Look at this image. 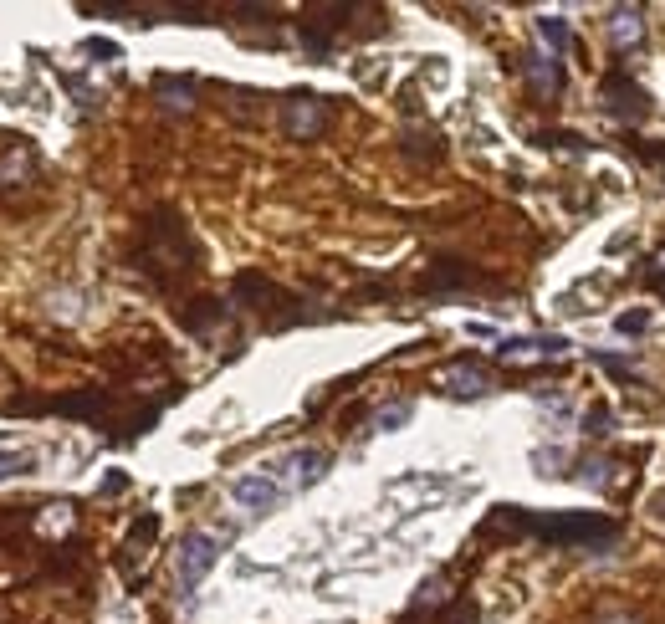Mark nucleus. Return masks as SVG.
I'll return each mask as SVG.
<instances>
[{"label":"nucleus","mask_w":665,"mask_h":624,"mask_svg":"<svg viewBox=\"0 0 665 624\" xmlns=\"http://www.w3.org/2000/svg\"><path fill=\"white\" fill-rule=\"evenodd\" d=\"M502 522L527 527L543 543H563V548H609L619 538V522L599 517V512H527V507H502Z\"/></svg>","instance_id":"nucleus-1"},{"label":"nucleus","mask_w":665,"mask_h":624,"mask_svg":"<svg viewBox=\"0 0 665 624\" xmlns=\"http://www.w3.org/2000/svg\"><path fill=\"white\" fill-rule=\"evenodd\" d=\"M139 261H144V272L159 282V287H169L174 277H185V272H195V246H190V231H185V220L174 215V210H154L149 220H144V251H139Z\"/></svg>","instance_id":"nucleus-2"},{"label":"nucleus","mask_w":665,"mask_h":624,"mask_svg":"<svg viewBox=\"0 0 665 624\" xmlns=\"http://www.w3.org/2000/svg\"><path fill=\"white\" fill-rule=\"evenodd\" d=\"M277 113H282V133H287V139H297V144L323 139L328 123H333L328 98H318V93H287Z\"/></svg>","instance_id":"nucleus-3"},{"label":"nucleus","mask_w":665,"mask_h":624,"mask_svg":"<svg viewBox=\"0 0 665 624\" xmlns=\"http://www.w3.org/2000/svg\"><path fill=\"white\" fill-rule=\"evenodd\" d=\"M231 297H236V307L261 312L266 328H287V318H282L277 307H297V302H292V292H282L277 282H266L261 272H241V277H236V287H231Z\"/></svg>","instance_id":"nucleus-4"},{"label":"nucleus","mask_w":665,"mask_h":624,"mask_svg":"<svg viewBox=\"0 0 665 624\" xmlns=\"http://www.w3.org/2000/svg\"><path fill=\"white\" fill-rule=\"evenodd\" d=\"M599 103L619 118V123H640L645 113H650V93L630 77V72H604V82H599Z\"/></svg>","instance_id":"nucleus-5"},{"label":"nucleus","mask_w":665,"mask_h":624,"mask_svg":"<svg viewBox=\"0 0 665 624\" xmlns=\"http://www.w3.org/2000/svg\"><path fill=\"white\" fill-rule=\"evenodd\" d=\"M215 558H220V543L210 538V532H185V538H180V563H174L180 589H195L200 578L215 568Z\"/></svg>","instance_id":"nucleus-6"},{"label":"nucleus","mask_w":665,"mask_h":624,"mask_svg":"<svg viewBox=\"0 0 665 624\" xmlns=\"http://www.w3.org/2000/svg\"><path fill=\"white\" fill-rule=\"evenodd\" d=\"M231 497H236L246 512H272V507L287 497V486H282L272 471H251V476H236V481H231Z\"/></svg>","instance_id":"nucleus-7"},{"label":"nucleus","mask_w":665,"mask_h":624,"mask_svg":"<svg viewBox=\"0 0 665 624\" xmlns=\"http://www.w3.org/2000/svg\"><path fill=\"white\" fill-rule=\"evenodd\" d=\"M435 384L446 389V394H456V399H476V394L492 389V369L476 364V359H456V364H446V369L435 374Z\"/></svg>","instance_id":"nucleus-8"},{"label":"nucleus","mask_w":665,"mask_h":624,"mask_svg":"<svg viewBox=\"0 0 665 624\" xmlns=\"http://www.w3.org/2000/svg\"><path fill=\"white\" fill-rule=\"evenodd\" d=\"M277 471H287V476H282L287 492H302V486L323 481V471H328V451H318V445H302V451H292Z\"/></svg>","instance_id":"nucleus-9"},{"label":"nucleus","mask_w":665,"mask_h":624,"mask_svg":"<svg viewBox=\"0 0 665 624\" xmlns=\"http://www.w3.org/2000/svg\"><path fill=\"white\" fill-rule=\"evenodd\" d=\"M522 77L538 87V98H558L563 93V67L553 57H543V52H527L522 57Z\"/></svg>","instance_id":"nucleus-10"},{"label":"nucleus","mask_w":665,"mask_h":624,"mask_svg":"<svg viewBox=\"0 0 665 624\" xmlns=\"http://www.w3.org/2000/svg\"><path fill=\"white\" fill-rule=\"evenodd\" d=\"M609 41H614V52H635L645 41V11L640 6H619L614 21H609Z\"/></svg>","instance_id":"nucleus-11"},{"label":"nucleus","mask_w":665,"mask_h":624,"mask_svg":"<svg viewBox=\"0 0 665 624\" xmlns=\"http://www.w3.org/2000/svg\"><path fill=\"white\" fill-rule=\"evenodd\" d=\"M563 348H568L563 338H507L497 353L507 364H517V359L527 364V359H563Z\"/></svg>","instance_id":"nucleus-12"},{"label":"nucleus","mask_w":665,"mask_h":624,"mask_svg":"<svg viewBox=\"0 0 665 624\" xmlns=\"http://www.w3.org/2000/svg\"><path fill=\"white\" fill-rule=\"evenodd\" d=\"M154 103L164 113H190L195 108V82L190 77H159L154 82Z\"/></svg>","instance_id":"nucleus-13"},{"label":"nucleus","mask_w":665,"mask_h":624,"mask_svg":"<svg viewBox=\"0 0 665 624\" xmlns=\"http://www.w3.org/2000/svg\"><path fill=\"white\" fill-rule=\"evenodd\" d=\"M26 180H36V154H31L26 144H16L6 159H0V185L16 190V185H26Z\"/></svg>","instance_id":"nucleus-14"},{"label":"nucleus","mask_w":665,"mask_h":624,"mask_svg":"<svg viewBox=\"0 0 665 624\" xmlns=\"http://www.w3.org/2000/svg\"><path fill=\"white\" fill-rule=\"evenodd\" d=\"M220 318H226V312H220L215 302H195V307L185 312V328H195V333H210Z\"/></svg>","instance_id":"nucleus-15"},{"label":"nucleus","mask_w":665,"mask_h":624,"mask_svg":"<svg viewBox=\"0 0 665 624\" xmlns=\"http://www.w3.org/2000/svg\"><path fill=\"white\" fill-rule=\"evenodd\" d=\"M538 36L548 41L553 52H568V21L563 16H538Z\"/></svg>","instance_id":"nucleus-16"},{"label":"nucleus","mask_w":665,"mask_h":624,"mask_svg":"<svg viewBox=\"0 0 665 624\" xmlns=\"http://www.w3.org/2000/svg\"><path fill=\"white\" fill-rule=\"evenodd\" d=\"M410 415H415V405H389V410L374 415V430H394V425H405Z\"/></svg>","instance_id":"nucleus-17"},{"label":"nucleus","mask_w":665,"mask_h":624,"mask_svg":"<svg viewBox=\"0 0 665 624\" xmlns=\"http://www.w3.org/2000/svg\"><path fill=\"white\" fill-rule=\"evenodd\" d=\"M614 328L625 333V338H635V333H645V328H650V312H645V307H635V312H625V318H619Z\"/></svg>","instance_id":"nucleus-18"},{"label":"nucleus","mask_w":665,"mask_h":624,"mask_svg":"<svg viewBox=\"0 0 665 624\" xmlns=\"http://www.w3.org/2000/svg\"><path fill=\"white\" fill-rule=\"evenodd\" d=\"M630 149H635V159H640V164H655V169L665 174V144H640V139H635Z\"/></svg>","instance_id":"nucleus-19"},{"label":"nucleus","mask_w":665,"mask_h":624,"mask_svg":"<svg viewBox=\"0 0 665 624\" xmlns=\"http://www.w3.org/2000/svg\"><path fill=\"white\" fill-rule=\"evenodd\" d=\"M440 624H481V614H476V604H451Z\"/></svg>","instance_id":"nucleus-20"},{"label":"nucleus","mask_w":665,"mask_h":624,"mask_svg":"<svg viewBox=\"0 0 665 624\" xmlns=\"http://www.w3.org/2000/svg\"><path fill=\"white\" fill-rule=\"evenodd\" d=\"M584 430H589V435H609V410H604V405H594V410L584 415Z\"/></svg>","instance_id":"nucleus-21"},{"label":"nucleus","mask_w":665,"mask_h":624,"mask_svg":"<svg viewBox=\"0 0 665 624\" xmlns=\"http://www.w3.org/2000/svg\"><path fill=\"white\" fill-rule=\"evenodd\" d=\"M543 144H548V149H584L579 133H543Z\"/></svg>","instance_id":"nucleus-22"},{"label":"nucleus","mask_w":665,"mask_h":624,"mask_svg":"<svg viewBox=\"0 0 665 624\" xmlns=\"http://www.w3.org/2000/svg\"><path fill=\"white\" fill-rule=\"evenodd\" d=\"M21 466H31L26 456H11V451H0V476H11V471H21Z\"/></svg>","instance_id":"nucleus-23"},{"label":"nucleus","mask_w":665,"mask_h":624,"mask_svg":"<svg viewBox=\"0 0 665 624\" xmlns=\"http://www.w3.org/2000/svg\"><path fill=\"white\" fill-rule=\"evenodd\" d=\"M87 52H93V57H118V47H113V41H98V36L87 41Z\"/></svg>","instance_id":"nucleus-24"},{"label":"nucleus","mask_w":665,"mask_h":624,"mask_svg":"<svg viewBox=\"0 0 665 624\" xmlns=\"http://www.w3.org/2000/svg\"><path fill=\"white\" fill-rule=\"evenodd\" d=\"M599 624H640V619H635V614H604Z\"/></svg>","instance_id":"nucleus-25"}]
</instances>
